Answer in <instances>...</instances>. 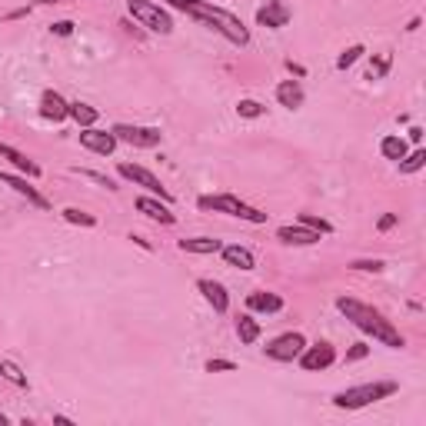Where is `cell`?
<instances>
[{
	"label": "cell",
	"instance_id": "836d02e7",
	"mask_svg": "<svg viewBox=\"0 0 426 426\" xmlns=\"http://www.w3.org/2000/svg\"><path fill=\"white\" fill-rule=\"evenodd\" d=\"M367 356H370V343H353V350H346V363L367 360Z\"/></svg>",
	"mask_w": 426,
	"mask_h": 426
},
{
	"label": "cell",
	"instance_id": "ffe728a7",
	"mask_svg": "<svg viewBox=\"0 0 426 426\" xmlns=\"http://www.w3.org/2000/svg\"><path fill=\"white\" fill-rule=\"evenodd\" d=\"M276 100H280V107H286V110H300V107H303V87H300V80L276 83Z\"/></svg>",
	"mask_w": 426,
	"mask_h": 426
},
{
	"label": "cell",
	"instance_id": "60d3db41",
	"mask_svg": "<svg viewBox=\"0 0 426 426\" xmlns=\"http://www.w3.org/2000/svg\"><path fill=\"white\" fill-rule=\"evenodd\" d=\"M34 4H71V0H34Z\"/></svg>",
	"mask_w": 426,
	"mask_h": 426
},
{
	"label": "cell",
	"instance_id": "d590c367",
	"mask_svg": "<svg viewBox=\"0 0 426 426\" xmlns=\"http://www.w3.org/2000/svg\"><path fill=\"white\" fill-rule=\"evenodd\" d=\"M353 270H367V273H379L383 270V260H353L350 263Z\"/></svg>",
	"mask_w": 426,
	"mask_h": 426
},
{
	"label": "cell",
	"instance_id": "d6986e66",
	"mask_svg": "<svg viewBox=\"0 0 426 426\" xmlns=\"http://www.w3.org/2000/svg\"><path fill=\"white\" fill-rule=\"evenodd\" d=\"M247 310L250 313H280L284 296L270 293V290H253V293H247Z\"/></svg>",
	"mask_w": 426,
	"mask_h": 426
},
{
	"label": "cell",
	"instance_id": "e0dca14e",
	"mask_svg": "<svg viewBox=\"0 0 426 426\" xmlns=\"http://www.w3.org/2000/svg\"><path fill=\"white\" fill-rule=\"evenodd\" d=\"M137 210L147 213L150 220H160V224H177V217L170 213V203L160 200V197H154V193H147V197H137Z\"/></svg>",
	"mask_w": 426,
	"mask_h": 426
},
{
	"label": "cell",
	"instance_id": "7a4b0ae2",
	"mask_svg": "<svg viewBox=\"0 0 426 426\" xmlns=\"http://www.w3.org/2000/svg\"><path fill=\"white\" fill-rule=\"evenodd\" d=\"M180 11L187 13V17H193L197 24L217 30V34L224 37V40H230L233 47H247L250 44V30L243 27V20H240L237 13L224 11V7H213L207 0H183Z\"/></svg>",
	"mask_w": 426,
	"mask_h": 426
},
{
	"label": "cell",
	"instance_id": "277c9868",
	"mask_svg": "<svg viewBox=\"0 0 426 426\" xmlns=\"http://www.w3.org/2000/svg\"><path fill=\"white\" fill-rule=\"evenodd\" d=\"M200 210H213V213H226V217H240V220H247V224H267V213L257 210V207H250L243 203L240 197L233 193H217V197H200Z\"/></svg>",
	"mask_w": 426,
	"mask_h": 426
},
{
	"label": "cell",
	"instance_id": "d4e9b609",
	"mask_svg": "<svg viewBox=\"0 0 426 426\" xmlns=\"http://www.w3.org/2000/svg\"><path fill=\"white\" fill-rule=\"evenodd\" d=\"M393 67V54H377L370 60V71H367V80H383Z\"/></svg>",
	"mask_w": 426,
	"mask_h": 426
},
{
	"label": "cell",
	"instance_id": "1f68e13d",
	"mask_svg": "<svg viewBox=\"0 0 426 426\" xmlns=\"http://www.w3.org/2000/svg\"><path fill=\"white\" fill-rule=\"evenodd\" d=\"M203 370H207V373H233L237 363H233V360H207Z\"/></svg>",
	"mask_w": 426,
	"mask_h": 426
},
{
	"label": "cell",
	"instance_id": "3957f363",
	"mask_svg": "<svg viewBox=\"0 0 426 426\" xmlns=\"http://www.w3.org/2000/svg\"><path fill=\"white\" fill-rule=\"evenodd\" d=\"M393 393H400V383L393 379H373V383H360V387H346V390L333 393V406L336 410H363L379 400H390Z\"/></svg>",
	"mask_w": 426,
	"mask_h": 426
},
{
	"label": "cell",
	"instance_id": "ac0fdd59",
	"mask_svg": "<svg viewBox=\"0 0 426 426\" xmlns=\"http://www.w3.org/2000/svg\"><path fill=\"white\" fill-rule=\"evenodd\" d=\"M220 257H224V263L226 267H233V270H253V267H257L253 250L240 247V243H226V247H220Z\"/></svg>",
	"mask_w": 426,
	"mask_h": 426
},
{
	"label": "cell",
	"instance_id": "f1b7e54d",
	"mask_svg": "<svg viewBox=\"0 0 426 426\" xmlns=\"http://www.w3.org/2000/svg\"><path fill=\"white\" fill-rule=\"evenodd\" d=\"M237 114L243 120H257V117H263V114H267V107H263L260 100H253V97H243V100L237 104Z\"/></svg>",
	"mask_w": 426,
	"mask_h": 426
},
{
	"label": "cell",
	"instance_id": "f546056e",
	"mask_svg": "<svg viewBox=\"0 0 426 426\" xmlns=\"http://www.w3.org/2000/svg\"><path fill=\"white\" fill-rule=\"evenodd\" d=\"M363 54H367V47H363V44H353V47H346L343 54L336 57V71H350V67H353V63L363 57Z\"/></svg>",
	"mask_w": 426,
	"mask_h": 426
},
{
	"label": "cell",
	"instance_id": "ab89813d",
	"mask_svg": "<svg viewBox=\"0 0 426 426\" xmlns=\"http://www.w3.org/2000/svg\"><path fill=\"white\" fill-rule=\"evenodd\" d=\"M410 140L420 147V140H423V130H420V127H413V130H410Z\"/></svg>",
	"mask_w": 426,
	"mask_h": 426
},
{
	"label": "cell",
	"instance_id": "8fae6325",
	"mask_svg": "<svg viewBox=\"0 0 426 426\" xmlns=\"http://www.w3.org/2000/svg\"><path fill=\"white\" fill-rule=\"evenodd\" d=\"M117 137H114V130H97V127H83L80 130V147H87L90 154H100V157H110L114 150H117Z\"/></svg>",
	"mask_w": 426,
	"mask_h": 426
},
{
	"label": "cell",
	"instance_id": "7c38bea8",
	"mask_svg": "<svg viewBox=\"0 0 426 426\" xmlns=\"http://www.w3.org/2000/svg\"><path fill=\"white\" fill-rule=\"evenodd\" d=\"M290 17H293V11L286 7L284 0H267L257 11V24L267 27V30H280V27L290 24Z\"/></svg>",
	"mask_w": 426,
	"mask_h": 426
},
{
	"label": "cell",
	"instance_id": "603a6c76",
	"mask_svg": "<svg viewBox=\"0 0 426 426\" xmlns=\"http://www.w3.org/2000/svg\"><path fill=\"white\" fill-rule=\"evenodd\" d=\"M260 320L253 317V313H243V317H237V336H240V343H257L260 340Z\"/></svg>",
	"mask_w": 426,
	"mask_h": 426
},
{
	"label": "cell",
	"instance_id": "5b68a950",
	"mask_svg": "<svg viewBox=\"0 0 426 426\" xmlns=\"http://www.w3.org/2000/svg\"><path fill=\"white\" fill-rule=\"evenodd\" d=\"M127 11L140 27H147L150 34H174V17L157 4V0H127Z\"/></svg>",
	"mask_w": 426,
	"mask_h": 426
},
{
	"label": "cell",
	"instance_id": "52a82bcc",
	"mask_svg": "<svg viewBox=\"0 0 426 426\" xmlns=\"http://www.w3.org/2000/svg\"><path fill=\"white\" fill-rule=\"evenodd\" d=\"M303 346H307V336L303 333H280V336H273L270 343L263 346V353L270 356V360H276V363H293L296 356L303 353Z\"/></svg>",
	"mask_w": 426,
	"mask_h": 426
},
{
	"label": "cell",
	"instance_id": "f35d334b",
	"mask_svg": "<svg viewBox=\"0 0 426 426\" xmlns=\"http://www.w3.org/2000/svg\"><path fill=\"white\" fill-rule=\"evenodd\" d=\"M30 13V7H20V11H11L7 13V20H17V17H27Z\"/></svg>",
	"mask_w": 426,
	"mask_h": 426
},
{
	"label": "cell",
	"instance_id": "484cf974",
	"mask_svg": "<svg viewBox=\"0 0 426 426\" xmlns=\"http://www.w3.org/2000/svg\"><path fill=\"white\" fill-rule=\"evenodd\" d=\"M0 377H4V379H11L13 387H20V390L27 387V373H24L20 367H17L13 360H0Z\"/></svg>",
	"mask_w": 426,
	"mask_h": 426
},
{
	"label": "cell",
	"instance_id": "ba28073f",
	"mask_svg": "<svg viewBox=\"0 0 426 426\" xmlns=\"http://www.w3.org/2000/svg\"><path fill=\"white\" fill-rule=\"evenodd\" d=\"M114 137L120 143L140 147V150H150V147H160L164 143V133L157 130V127H137V123H117L114 127Z\"/></svg>",
	"mask_w": 426,
	"mask_h": 426
},
{
	"label": "cell",
	"instance_id": "5bb4252c",
	"mask_svg": "<svg viewBox=\"0 0 426 426\" xmlns=\"http://www.w3.org/2000/svg\"><path fill=\"white\" fill-rule=\"evenodd\" d=\"M197 290H200L203 300L213 307V313H226V310H230V293H226L224 284H217L210 276H200V280H197Z\"/></svg>",
	"mask_w": 426,
	"mask_h": 426
},
{
	"label": "cell",
	"instance_id": "4fadbf2b",
	"mask_svg": "<svg viewBox=\"0 0 426 426\" xmlns=\"http://www.w3.org/2000/svg\"><path fill=\"white\" fill-rule=\"evenodd\" d=\"M40 117L50 120V123H63V120L71 117V104L57 90H44L40 94Z\"/></svg>",
	"mask_w": 426,
	"mask_h": 426
},
{
	"label": "cell",
	"instance_id": "e575fe53",
	"mask_svg": "<svg viewBox=\"0 0 426 426\" xmlns=\"http://www.w3.org/2000/svg\"><path fill=\"white\" fill-rule=\"evenodd\" d=\"M396 224H400V213H383V217H379V224H377V230H379V233H387V230H393Z\"/></svg>",
	"mask_w": 426,
	"mask_h": 426
},
{
	"label": "cell",
	"instance_id": "4dcf8cb0",
	"mask_svg": "<svg viewBox=\"0 0 426 426\" xmlns=\"http://www.w3.org/2000/svg\"><path fill=\"white\" fill-rule=\"evenodd\" d=\"M296 224L310 226V230H317V233H330V230H333L327 220H320V217H313V213H300V217H296Z\"/></svg>",
	"mask_w": 426,
	"mask_h": 426
},
{
	"label": "cell",
	"instance_id": "4316f807",
	"mask_svg": "<svg viewBox=\"0 0 426 426\" xmlns=\"http://www.w3.org/2000/svg\"><path fill=\"white\" fill-rule=\"evenodd\" d=\"M60 217L67 220V224H77V226H97V217L87 210H77V207H63Z\"/></svg>",
	"mask_w": 426,
	"mask_h": 426
},
{
	"label": "cell",
	"instance_id": "7402d4cb",
	"mask_svg": "<svg viewBox=\"0 0 426 426\" xmlns=\"http://www.w3.org/2000/svg\"><path fill=\"white\" fill-rule=\"evenodd\" d=\"M379 154L387 157V160H393V164H400L403 157L410 154V147H406V140H403L400 133H387V137L379 140Z\"/></svg>",
	"mask_w": 426,
	"mask_h": 426
},
{
	"label": "cell",
	"instance_id": "8d00e7d4",
	"mask_svg": "<svg viewBox=\"0 0 426 426\" xmlns=\"http://www.w3.org/2000/svg\"><path fill=\"white\" fill-rule=\"evenodd\" d=\"M50 34L71 37V34H73V20H57V24H50Z\"/></svg>",
	"mask_w": 426,
	"mask_h": 426
},
{
	"label": "cell",
	"instance_id": "9c48e42d",
	"mask_svg": "<svg viewBox=\"0 0 426 426\" xmlns=\"http://www.w3.org/2000/svg\"><path fill=\"white\" fill-rule=\"evenodd\" d=\"M296 360H300V367L307 370V373H317V370H327L336 363V346L327 343V340H320V343H313V346L307 343L303 353L296 356Z\"/></svg>",
	"mask_w": 426,
	"mask_h": 426
},
{
	"label": "cell",
	"instance_id": "cb8c5ba5",
	"mask_svg": "<svg viewBox=\"0 0 426 426\" xmlns=\"http://www.w3.org/2000/svg\"><path fill=\"white\" fill-rule=\"evenodd\" d=\"M71 120L83 130V127H94L97 120H100V110L90 107V104H83V100H73L71 104Z\"/></svg>",
	"mask_w": 426,
	"mask_h": 426
},
{
	"label": "cell",
	"instance_id": "b9f144b4",
	"mask_svg": "<svg viewBox=\"0 0 426 426\" xmlns=\"http://www.w3.org/2000/svg\"><path fill=\"white\" fill-rule=\"evenodd\" d=\"M0 426H7V416H4V413H0Z\"/></svg>",
	"mask_w": 426,
	"mask_h": 426
},
{
	"label": "cell",
	"instance_id": "2e32d148",
	"mask_svg": "<svg viewBox=\"0 0 426 426\" xmlns=\"http://www.w3.org/2000/svg\"><path fill=\"white\" fill-rule=\"evenodd\" d=\"M320 237L323 233H317V230H310V226L303 224H286L276 230V240H284V243H290V247H313V243H320Z\"/></svg>",
	"mask_w": 426,
	"mask_h": 426
},
{
	"label": "cell",
	"instance_id": "d6a6232c",
	"mask_svg": "<svg viewBox=\"0 0 426 426\" xmlns=\"http://www.w3.org/2000/svg\"><path fill=\"white\" fill-rule=\"evenodd\" d=\"M77 174H80V177H87V180H94V183H100V187H107V190H117V183L107 177V174H97V170H80V166H77Z\"/></svg>",
	"mask_w": 426,
	"mask_h": 426
},
{
	"label": "cell",
	"instance_id": "6da1fadb",
	"mask_svg": "<svg viewBox=\"0 0 426 426\" xmlns=\"http://www.w3.org/2000/svg\"><path fill=\"white\" fill-rule=\"evenodd\" d=\"M336 310L343 313L350 323H353L356 330L370 333L377 343L390 346V350H403L406 346V340H403V333L393 327L390 320L383 317L377 307H370V303H360V300H353V296H336Z\"/></svg>",
	"mask_w": 426,
	"mask_h": 426
},
{
	"label": "cell",
	"instance_id": "8992f818",
	"mask_svg": "<svg viewBox=\"0 0 426 426\" xmlns=\"http://www.w3.org/2000/svg\"><path fill=\"white\" fill-rule=\"evenodd\" d=\"M117 174L123 180H130V183H137V187H143L147 193L160 197V200L174 203V193H170V190L160 183V177H157V174H150L147 166H140V164H117Z\"/></svg>",
	"mask_w": 426,
	"mask_h": 426
},
{
	"label": "cell",
	"instance_id": "9a60e30c",
	"mask_svg": "<svg viewBox=\"0 0 426 426\" xmlns=\"http://www.w3.org/2000/svg\"><path fill=\"white\" fill-rule=\"evenodd\" d=\"M0 157L7 160V164L20 174V177H30V180H37L40 177V166L30 160V157L24 154V150H17V147H11V143H0Z\"/></svg>",
	"mask_w": 426,
	"mask_h": 426
},
{
	"label": "cell",
	"instance_id": "44dd1931",
	"mask_svg": "<svg viewBox=\"0 0 426 426\" xmlns=\"http://www.w3.org/2000/svg\"><path fill=\"white\" fill-rule=\"evenodd\" d=\"M183 253H200V257H207V253H220V240H213V237H183L177 243Z\"/></svg>",
	"mask_w": 426,
	"mask_h": 426
},
{
	"label": "cell",
	"instance_id": "30bf717a",
	"mask_svg": "<svg viewBox=\"0 0 426 426\" xmlns=\"http://www.w3.org/2000/svg\"><path fill=\"white\" fill-rule=\"evenodd\" d=\"M0 183H4V187H11L13 193L27 197V203H34L37 210H50L47 197H44L37 187H30V177H20V174H7V170H0Z\"/></svg>",
	"mask_w": 426,
	"mask_h": 426
},
{
	"label": "cell",
	"instance_id": "83f0119b",
	"mask_svg": "<svg viewBox=\"0 0 426 426\" xmlns=\"http://www.w3.org/2000/svg\"><path fill=\"white\" fill-rule=\"evenodd\" d=\"M423 166H426V150L416 147L413 154H406L400 160V174H416V170H423Z\"/></svg>",
	"mask_w": 426,
	"mask_h": 426
},
{
	"label": "cell",
	"instance_id": "74e56055",
	"mask_svg": "<svg viewBox=\"0 0 426 426\" xmlns=\"http://www.w3.org/2000/svg\"><path fill=\"white\" fill-rule=\"evenodd\" d=\"M286 71L293 73V77H303V73H307V67H303V63H293V60H286Z\"/></svg>",
	"mask_w": 426,
	"mask_h": 426
}]
</instances>
